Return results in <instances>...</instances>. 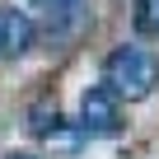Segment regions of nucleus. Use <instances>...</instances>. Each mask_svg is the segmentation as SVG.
<instances>
[{"mask_svg":"<svg viewBox=\"0 0 159 159\" xmlns=\"http://www.w3.org/2000/svg\"><path fill=\"white\" fill-rule=\"evenodd\" d=\"M159 84V56L150 47H117L108 61H103V89L122 103H140L150 98Z\"/></svg>","mask_w":159,"mask_h":159,"instance_id":"1","label":"nucleus"},{"mask_svg":"<svg viewBox=\"0 0 159 159\" xmlns=\"http://www.w3.org/2000/svg\"><path fill=\"white\" fill-rule=\"evenodd\" d=\"M80 126H84L89 136H112L122 126V108H117V98L103 84L84 94V103H80Z\"/></svg>","mask_w":159,"mask_h":159,"instance_id":"2","label":"nucleus"},{"mask_svg":"<svg viewBox=\"0 0 159 159\" xmlns=\"http://www.w3.org/2000/svg\"><path fill=\"white\" fill-rule=\"evenodd\" d=\"M28 47H33V19L24 10H0V52L24 56Z\"/></svg>","mask_w":159,"mask_h":159,"instance_id":"3","label":"nucleus"},{"mask_svg":"<svg viewBox=\"0 0 159 159\" xmlns=\"http://www.w3.org/2000/svg\"><path fill=\"white\" fill-rule=\"evenodd\" d=\"M136 33L145 38H159V0H136Z\"/></svg>","mask_w":159,"mask_h":159,"instance_id":"4","label":"nucleus"},{"mask_svg":"<svg viewBox=\"0 0 159 159\" xmlns=\"http://www.w3.org/2000/svg\"><path fill=\"white\" fill-rule=\"evenodd\" d=\"M28 131H33V136H52V131H56V103H38V108L28 112Z\"/></svg>","mask_w":159,"mask_h":159,"instance_id":"5","label":"nucleus"},{"mask_svg":"<svg viewBox=\"0 0 159 159\" xmlns=\"http://www.w3.org/2000/svg\"><path fill=\"white\" fill-rule=\"evenodd\" d=\"M47 5H75V0H47Z\"/></svg>","mask_w":159,"mask_h":159,"instance_id":"6","label":"nucleus"},{"mask_svg":"<svg viewBox=\"0 0 159 159\" xmlns=\"http://www.w3.org/2000/svg\"><path fill=\"white\" fill-rule=\"evenodd\" d=\"M10 159H38V154H10Z\"/></svg>","mask_w":159,"mask_h":159,"instance_id":"7","label":"nucleus"}]
</instances>
